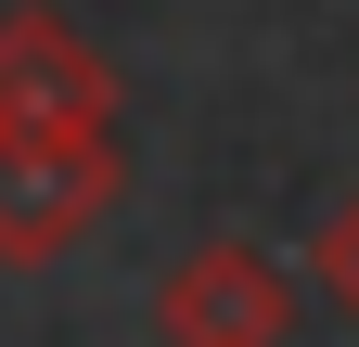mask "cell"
<instances>
[{
	"label": "cell",
	"instance_id": "cell-1",
	"mask_svg": "<svg viewBox=\"0 0 359 347\" xmlns=\"http://www.w3.org/2000/svg\"><path fill=\"white\" fill-rule=\"evenodd\" d=\"M128 206L116 129H0V270H39Z\"/></svg>",
	"mask_w": 359,
	"mask_h": 347
},
{
	"label": "cell",
	"instance_id": "cell-4",
	"mask_svg": "<svg viewBox=\"0 0 359 347\" xmlns=\"http://www.w3.org/2000/svg\"><path fill=\"white\" fill-rule=\"evenodd\" d=\"M308 270H321V296L359 322V193H334V219L308 232Z\"/></svg>",
	"mask_w": 359,
	"mask_h": 347
},
{
	"label": "cell",
	"instance_id": "cell-2",
	"mask_svg": "<svg viewBox=\"0 0 359 347\" xmlns=\"http://www.w3.org/2000/svg\"><path fill=\"white\" fill-rule=\"evenodd\" d=\"M154 334H167V347H283V334H295V270H283L269 244L218 232V244H193V257L154 283Z\"/></svg>",
	"mask_w": 359,
	"mask_h": 347
},
{
	"label": "cell",
	"instance_id": "cell-3",
	"mask_svg": "<svg viewBox=\"0 0 359 347\" xmlns=\"http://www.w3.org/2000/svg\"><path fill=\"white\" fill-rule=\"evenodd\" d=\"M0 129H116V65L65 13L0 26Z\"/></svg>",
	"mask_w": 359,
	"mask_h": 347
}]
</instances>
